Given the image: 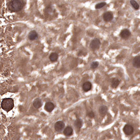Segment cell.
I'll use <instances>...</instances> for the list:
<instances>
[{
  "label": "cell",
  "instance_id": "cell-1",
  "mask_svg": "<svg viewBox=\"0 0 140 140\" xmlns=\"http://www.w3.org/2000/svg\"><path fill=\"white\" fill-rule=\"evenodd\" d=\"M1 107L6 112H9L14 107V102L11 98H5L2 100L1 103Z\"/></svg>",
  "mask_w": 140,
  "mask_h": 140
},
{
  "label": "cell",
  "instance_id": "cell-2",
  "mask_svg": "<svg viewBox=\"0 0 140 140\" xmlns=\"http://www.w3.org/2000/svg\"><path fill=\"white\" fill-rule=\"evenodd\" d=\"M23 8V3L21 0H12L9 5V9L12 12H18Z\"/></svg>",
  "mask_w": 140,
  "mask_h": 140
},
{
  "label": "cell",
  "instance_id": "cell-3",
  "mask_svg": "<svg viewBox=\"0 0 140 140\" xmlns=\"http://www.w3.org/2000/svg\"><path fill=\"white\" fill-rule=\"evenodd\" d=\"M101 45V42L98 38L93 39L91 42L90 47L93 51H96L99 49Z\"/></svg>",
  "mask_w": 140,
  "mask_h": 140
},
{
  "label": "cell",
  "instance_id": "cell-4",
  "mask_svg": "<svg viewBox=\"0 0 140 140\" xmlns=\"http://www.w3.org/2000/svg\"><path fill=\"white\" fill-rule=\"evenodd\" d=\"M124 134L127 135H130L134 133V127L129 124H126L124 126L123 129Z\"/></svg>",
  "mask_w": 140,
  "mask_h": 140
},
{
  "label": "cell",
  "instance_id": "cell-5",
  "mask_svg": "<svg viewBox=\"0 0 140 140\" xmlns=\"http://www.w3.org/2000/svg\"><path fill=\"white\" fill-rule=\"evenodd\" d=\"M131 35V32L129 30L127 29H125L122 30L120 34V36L121 38L127 40L130 37Z\"/></svg>",
  "mask_w": 140,
  "mask_h": 140
},
{
  "label": "cell",
  "instance_id": "cell-6",
  "mask_svg": "<svg viewBox=\"0 0 140 140\" xmlns=\"http://www.w3.org/2000/svg\"><path fill=\"white\" fill-rule=\"evenodd\" d=\"M65 124L62 121H58L55 124V129L57 132H61L64 129Z\"/></svg>",
  "mask_w": 140,
  "mask_h": 140
},
{
  "label": "cell",
  "instance_id": "cell-7",
  "mask_svg": "<svg viewBox=\"0 0 140 140\" xmlns=\"http://www.w3.org/2000/svg\"><path fill=\"white\" fill-rule=\"evenodd\" d=\"M113 14L111 12L108 11L106 12L103 14V18L104 20V21L106 22H109L111 21L113 19Z\"/></svg>",
  "mask_w": 140,
  "mask_h": 140
},
{
  "label": "cell",
  "instance_id": "cell-8",
  "mask_svg": "<svg viewBox=\"0 0 140 140\" xmlns=\"http://www.w3.org/2000/svg\"><path fill=\"white\" fill-rule=\"evenodd\" d=\"M55 108V106L53 103L48 102L46 103L45 106V109L48 112L51 113Z\"/></svg>",
  "mask_w": 140,
  "mask_h": 140
},
{
  "label": "cell",
  "instance_id": "cell-9",
  "mask_svg": "<svg viewBox=\"0 0 140 140\" xmlns=\"http://www.w3.org/2000/svg\"><path fill=\"white\" fill-rule=\"evenodd\" d=\"M99 112L101 115L102 116V117H104L107 114L108 112V108L107 106L103 105L99 108Z\"/></svg>",
  "mask_w": 140,
  "mask_h": 140
},
{
  "label": "cell",
  "instance_id": "cell-10",
  "mask_svg": "<svg viewBox=\"0 0 140 140\" xmlns=\"http://www.w3.org/2000/svg\"><path fill=\"white\" fill-rule=\"evenodd\" d=\"M92 87V83L89 81L86 82L85 83H84L82 86V88L84 92H87L91 90Z\"/></svg>",
  "mask_w": 140,
  "mask_h": 140
},
{
  "label": "cell",
  "instance_id": "cell-11",
  "mask_svg": "<svg viewBox=\"0 0 140 140\" xmlns=\"http://www.w3.org/2000/svg\"><path fill=\"white\" fill-rule=\"evenodd\" d=\"M133 64L134 67L140 68V56H137L134 57L133 61Z\"/></svg>",
  "mask_w": 140,
  "mask_h": 140
},
{
  "label": "cell",
  "instance_id": "cell-12",
  "mask_svg": "<svg viewBox=\"0 0 140 140\" xmlns=\"http://www.w3.org/2000/svg\"><path fill=\"white\" fill-rule=\"evenodd\" d=\"M33 105L34 108L37 109L40 108L42 106V102L40 99L37 98L33 102Z\"/></svg>",
  "mask_w": 140,
  "mask_h": 140
},
{
  "label": "cell",
  "instance_id": "cell-13",
  "mask_svg": "<svg viewBox=\"0 0 140 140\" xmlns=\"http://www.w3.org/2000/svg\"><path fill=\"white\" fill-rule=\"evenodd\" d=\"M28 38L30 40L34 41L38 38V34L35 31H32L30 32Z\"/></svg>",
  "mask_w": 140,
  "mask_h": 140
},
{
  "label": "cell",
  "instance_id": "cell-14",
  "mask_svg": "<svg viewBox=\"0 0 140 140\" xmlns=\"http://www.w3.org/2000/svg\"><path fill=\"white\" fill-rule=\"evenodd\" d=\"M64 134L66 136H70L73 134V129L70 126L67 127L64 130Z\"/></svg>",
  "mask_w": 140,
  "mask_h": 140
},
{
  "label": "cell",
  "instance_id": "cell-15",
  "mask_svg": "<svg viewBox=\"0 0 140 140\" xmlns=\"http://www.w3.org/2000/svg\"><path fill=\"white\" fill-rule=\"evenodd\" d=\"M83 125V121L80 119L78 118L74 122V126L78 129H80Z\"/></svg>",
  "mask_w": 140,
  "mask_h": 140
},
{
  "label": "cell",
  "instance_id": "cell-16",
  "mask_svg": "<svg viewBox=\"0 0 140 140\" xmlns=\"http://www.w3.org/2000/svg\"><path fill=\"white\" fill-rule=\"evenodd\" d=\"M58 55L56 52H52L49 56V59L52 62H56L58 59Z\"/></svg>",
  "mask_w": 140,
  "mask_h": 140
},
{
  "label": "cell",
  "instance_id": "cell-17",
  "mask_svg": "<svg viewBox=\"0 0 140 140\" xmlns=\"http://www.w3.org/2000/svg\"><path fill=\"white\" fill-rule=\"evenodd\" d=\"M120 81L117 78H114L113 79L112 82H111V86L113 88H117L119 85L120 84Z\"/></svg>",
  "mask_w": 140,
  "mask_h": 140
},
{
  "label": "cell",
  "instance_id": "cell-18",
  "mask_svg": "<svg viewBox=\"0 0 140 140\" xmlns=\"http://www.w3.org/2000/svg\"><path fill=\"white\" fill-rule=\"evenodd\" d=\"M130 3L135 10H138L139 8V5L135 0H131Z\"/></svg>",
  "mask_w": 140,
  "mask_h": 140
},
{
  "label": "cell",
  "instance_id": "cell-19",
  "mask_svg": "<svg viewBox=\"0 0 140 140\" xmlns=\"http://www.w3.org/2000/svg\"><path fill=\"white\" fill-rule=\"evenodd\" d=\"M106 2H100L99 3L95 5L96 9H100L101 8H103V7L105 6L106 5Z\"/></svg>",
  "mask_w": 140,
  "mask_h": 140
},
{
  "label": "cell",
  "instance_id": "cell-20",
  "mask_svg": "<svg viewBox=\"0 0 140 140\" xmlns=\"http://www.w3.org/2000/svg\"><path fill=\"white\" fill-rule=\"evenodd\" d=\"M99 64L98 62H97V61L93 62L91 64V67L93 69H95L98 67V66H99Z\"/></svg>",
  "mask_w": 140,
  "mask_h": 140
},
{
  "label": "cell",
  "instance_id": "cell-21",
  "mask_svg": "<svg viewBox=\"0 0 140 140\" xmlns=\"http://www.w3.org/2000/svg\"><path fill=\"white\" fill-rule=\"evenodd\" d=\"M87 116L90 118H93L95 117V114L93 111H90L87 114Z\"/></svg>",
  "mask_w": 140,
  "mask_h": 140
}]
</instances>
